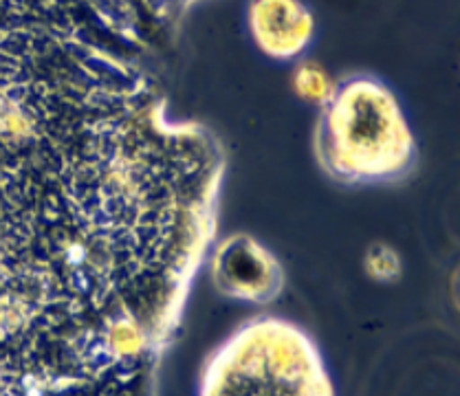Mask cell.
<instances>
[{
	"label": "cell",
	"instance_id": "obj_5",
	"mask_svg": "<svg viewBox=\"0 0 460 396\" xmlns=\"http://www.w3.org/2000/svg\"><path fill=\"white\" fill-rule=\"evenodd\" d=\"M366 273L379 282H393L401 273V258L390 244L375 242L370 244L364 258Z\"/></svg>",
	"mask_w": 460,
	"mask_h": 396
},
{
	"label": "cell",
	"instance_id": "obj_3",
	"mask_svg": "<svg viewBox=\"0 0 460 396\" xmlns=\"http://www.w3.org/2000/svg\"><path fill=\"white\" fill-rule=\"evenodd\" d=\"M209 277L223 295L249 304H267L285 286V271L276 253L249 233H232L214 247Z\"/></svg>",
	"mask_w": 460,
	"mask_h": 396
},
{
	"label": "cell",
	"instance_id": "obj_1",
	"mask_svg": "<svg viewBox=\"0 0 460 396\" xmlns=\"http://www.w3.org/2000/svg\"><path fill=\"white\" fill-rule=\"evenodd\" d=\"M315 159L337 183H396L417 165V141L388 88L355 80L326 101Z\"/></svg>",
	"mask_w": 460,
	"mask_h": 396
},
{
	"label": "cell",
	"instance_id": "obj_6",
	"mask_svg": "<svg viewBox=\"0 0 460 396\" xmlns=\"http://www.w3.org/2000/svg\"><path fill=\"white\" fill-rule=\"evenodd\" d=\"M297 88H300L302 95L313 101H329L332 95L331 82L326 80L324 73L311 65L302 68L300 75H297Z\"/></svg>",
	"mask_w": 460,
	"mask_h": 396
},
{
	"label": "cell",
	"instance_id": "obj_2",
	"mask_svg": "<svg viewBox=\"0 0 460 396\" xmlns=\"http://www.w3.org/2000/svg\"><path fill=\"white\" fill-rule=\"evenodd\" d=\"M200 396H332L320 350L296 324L261 317L214 352Z\"/></svg>",
	"mask_w": 460,
	"mask_h": 396
},
{
	"label": "cell",
	"instance_id": "obj_4",
	"mask_svg": "<svg viewBox=\"0 0 460 396\" xmlns=\"http://www.w3.org/2000/svg\"><path fill=\"white\" fill-rule=\"evenodd\" d=\"M249 22L262 51L280 60L297 56L313 31L311 16L297 0H253Z\"/></svg>",
	"mask_w": 460,
	"mask_h": 396
}]
</instances>
